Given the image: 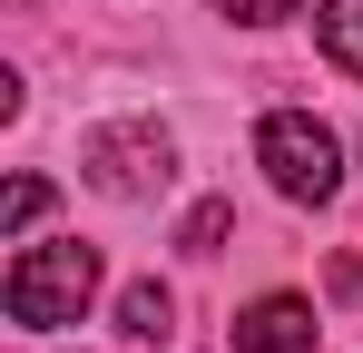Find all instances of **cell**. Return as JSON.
<instances>
[{"label": "cell", "instance_id": "2", "mask_svg": "<svg viewBox=\"0 0 363 353\" xmlns=\"http://www.w3.org/2000/svg\"><path fill=\"white\" fill-rule=\"evenodd\" d=\"M255 167L275 176V196H295V206H334V186H344V147H334V128L304 108H275L255 128Z\"/></svg>", "mask_w": 363, "mask_h": 353}, {"label": "cell", "instance_id": "4", "mask_svg": "<svg viewBox=\"0 0 363 353\" xmlns=\"http://www.w3.org/2000/svg\"><path fill=\"white\" fill-rule=\"evenodd\" d=\"M236 353H314V304L304 294H255L236 314Z\"/></svg>", "mask_w": 363, "mask_h": 353}, {"label": "cell", "instance_id": "1", "mask_svg": "<svg viewBox=\"0 0 363 353\" xmlns=\"http://www.w3.org/2000/svg\"><path fill=\"white\" fill-rule=\"evenodd\" d=\"M89 294H99V245H79V235H60V245H20L10 275H0V304H10L20 334H60V324H79Z\"/></svg>", "mask_w": 363, "mask_h": 353}, {"label": "cell", "instance_id": "9", "mask_svg": "<svg viewBox=\"0 0 363 353\" xmlns=\"http://www.w3.org/2000/svg\"><path fill=\"white\" fill-rule=\"evenodd\" d=\"M206 10H226V20H245V30H275V20L304 10V0H206Z\"/></svg>", "mask_w": 363, "mask_h": 353}, {"label": "cell", "instance_id": "5", "mask_svg": "<svg viewBox=\"0 0 363 353\" xmlns=\"http://www.w3.org/2000/svg\"><path fill=\"white\" fill-rule=\"evenodd\" d=\"M118 334H128V344H167V334H177V294L138 275V285L118 294Z\"/></svg>", "mask_w": 363, "mask_h": 353}, {"label": "cell", "instance_id": "7", "mask_svg": "<svg viewBox=\"0 0 363 353\" xmlns=\"http://www.w3.org/2000/svg\"><path fill=\"white\" fill-rule=\"evenodd\" d=\"M226 226H236V206H226V196H206V206L177 226V245H186V255H216V245H226Z\"/></svg>", "mask_w": 363, "mask_h": 353}, {"label": "cell", "instance_id": "8", "mask_svg": "<svg viewBox=\"0 0 363 353\" xmlns=\"http://www.w3.org/2000/svg\"><path fill=\"white\" fill-rule=\"evenodd\" d=\"M40 216H50V186H40V176H10V206H0V226H10V235H30Z\"/></svg>", "mask_w": 363, "mask_h": 353}, {"label": "cell", "instance_id": "6", "mask_svg": "<svg viewBox=\"0 0 363 353\" xmlns=\"http://www.w3.org/2000/svg\"><path fill=\"white\" fill-rule=\"evenodd\" d=\"M314 50L334 59L344 79H363V0H324L314 10Z\"/></svg>", "mask_w": 363, "mask_h": 353}, {"label": "cell", "instance_id": "3", "mask_svg": "<svg viewBox=\"0 0 363 353\" xmlns=\"http://www.w3.org/2000/svg\"><path fill=\"white\" fill-rule=\"evenodd\" d=\"M167 128L157 118H118V128H89V147H79V176L99 186V196H157L167 186Z\"/></svg>", "mask_w": 363, "mask_h": 353}]
</instances>
